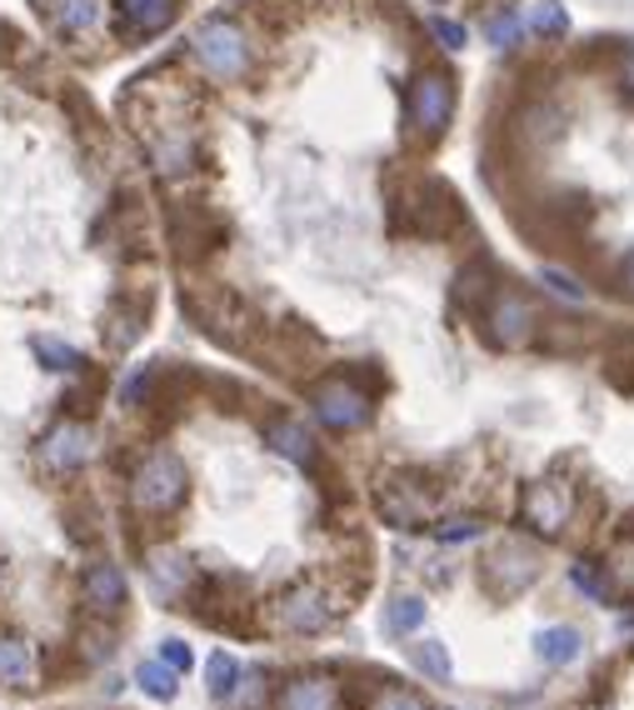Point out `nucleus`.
I'll list each match as a JSON object with an SVG mask.
<instances>
[{
	"mask_svg": "<svg viewBox=\"0 0 634 710\" xmlns=\"http://www.w3.org/2000/svg\"><path fill=\"white\" fill-rule=\"evenodd\" d=\"M185 466L181 456H171V450H155V456L140 460L135 470V481H130V501L140 505V511H151V515H165L175 511V505L185 501Z\"/></svg>",
	"mask_w": 634,
	"mask_h": 710,
	"instance_id": "obj_1",
	"label": "nucleus"
},
{
	"mask_svg": "<svg viewBox=\"0 0 634 710\" xmlns=\"http://www.w3.org/2000/svg\"><path fill=\"white\" fill-rule=\"evenodd\" d=\"M195 55H200V66L220 80H236L245 76L250 66V41L236 21H205L195 31Z\"/></svg>",
	"mask_w": 634,
	"mask_h": 710,
	"instance_id": "obj_2",
	"label": "nucleus"
},
{
	"mask_svg": "<svg viewBox=\"0 0 634 710\" xmlns=\"http://www.w3.org/2000/svg\"><path fill=\"white\" fill-rule=\"evenodd\" d=\"M455 116V80L445 70H419V80L409 86V125H415L425 141L450 131Z\"/></svg>",
	"mask_w": 634,
	"mask_h": 710,
	"instance_id": "obj_3",
	"label": "nucleus"
},
{
	"mask_svg": "<svg viewBox=\"0 0 634 710\" xmlns=\"http://www.w3.org/2000/svg\"><path fill=\"white\" fill-rule=\"evenodd\" d=\"M310 405H315V416L325 420L330 430H360L370 420V395L360 391V385L350 381H325L310 391Z\"/></svg>",
	"mask_w": 634,
	"mask_h": 710,
	"instance_id": "obj_4",
	"label": "nucleus"
},
{
	"mask_svg": "<svg viewBox=\"0 0 634 710\" xmlns=\"http://www.w3.org/2000/svg\"><path fill=\"white\" fill-rule=\"evenodd\" d=\"M484 326H490V340H495V346H525L539 320L520 291H495L484 301Z\"/></svg>",
	"mask_w": 634,
	"mask_h": 710,
	"instance_id": "obj_5",
	"label": "nucleus"
},
{
	"mask_svg": "<svg viewBox=\"0 0 634 710\" xmlns=\"http://www.w3.org/2000/svg\"><path fill=\"white\" fill-rule=\"evenodd\" d=\"M535 576H539V556L525 540H505V546H495L490 560H484V586L495 590V596H520Z\"/></svg>",
	"mask_w": 634,
	"mask_h": 710,
	"instance_id": "obj_6",
	"label": "nucleus"
},
{
	"mask_svg": "<svg viewBox=\"0 0 634 710\" xmlns=\"http://www.w3.org/2000/svg\"><path fill=\"white\" fill-rule=\"evenodd\" d=\"M330 621H335V605L310 586L291 590V596L280 601V625H285L291 635H320Z\"/></svg>",
	"mask_w": 634,
	"mask_h": 710,
	"instance_id": "obj_7",
	"label": "nucleus"
},
{
	"mask_svg": "<svg viewBox=\"0 0 634 710\" xmlns=\"http://www.w3.org/2000/svg\"><path fill=\"white\" fill-rule=\"evenodd\" d=\"M41 460L51 470H80L90 460V430L76 426V420H65V426H55L51 436L41 440Z\"/></svg>",
	"mask_w": 634,
	"mask_h": 710,
	"instance_id": "obj_8",
	"label": "nucleus"
},
{
	"mask_svg": "<svg viewBox=\"0 0 634 710\" xmlns=\"http://www.w3.org/2000/svg\"><path fill=\"white\" fill-rule=\"evenodd\" d=\"M125 35H161L175 21V0H116Z\"/></svg>",
	"mask_w": 634,
	"mask_h": 710,
	"instance_id": "obj_9",
	"label": "nucleus"
},
{
	"mask_svg": "<svg viewBox=\"0 0 634 710\" xmlns=\"http://www.w3.org/2000/svg\"><path fill=\"white\" fill-rule=\"evenodd\" d=\"M86 601L96 605L100 615H110V611H120V605H125V576H120V566L96 560V566L86 570Z\"/></svg>",
	"mask_w": 634,
	"mask_h": 710,
	"instance_id": "obj_10",
	"label": "nucleus"
},
{
	"mask_svg": "<svg viewBox=\"0 0 634 710\" xmlns=\"http://www.w3.org/2000/svg\"><path fill=\"white\" fill-rule=\"evenodd\" d=\"M535 656L545 660V666H575V660L584 656V635L575 631V625H545V631L535 635Z\"/></svg>",
	"mask_w": 634,
	"mask_h": 710,
	"instance_id": "obj_11",
	"label": "nucleus"
},
{
	"mask_svg": "<svg viewBox=\"0 0 634 710\" xmlns=\"http://www.w3.org/2000/svg\"><path fill=\"white\" fill-rule=\"evenodd\" d=\"M515 131L525 135L529 145H555L559 135H565V116H559L549 100H529V106L515 116Z\"/></svg>",
	"mask_w": 634,
	"mask_h": 710,
	"instance_id": "obj_12",
	"label": "nucleus"
},
{
	"mask_svg": "<svg viewBox=\"0 0 634 710\" xmlns=\"http://www.w3.org/2000/svg\"><path fill=\"white\" fill-rule=\"evenodd\" d=\"M265 446L275 450V456L295 460V466H310V460H315V440H310V430H305L300 420H270V426H265Z\"/></svg>",
	"mask_w": 634,
	"mask_h": 710,
	"instance_id": "obj_13",
	"label": "nucleus"
},
{
	"mask_svg": "<svg viewBox=\"0 0 634 710\" xmlns=\"http://www.w3.org/2000/svg\"><path fill=\"white\" fill-rule=\"evenodd\" d=\"M565 515H570V505H565V495H559L555 485H529L525 491V521L535 525V531L555 536L559 525H565Z\"/></svg>",
	"mask_w": 634,
	"mask_h": 710,
	"instance_id": "obj_14",
	"label": "nucleus"
},
{
	"mask_svg": "<svg viewBox=\"0 0 634 710\" xmlns=\"http://www.w3.org/2000/svg\"><path fill=\"white\" fill-rule=\"evenodd\" d=\"M35 680V651L15 635H0V686L25 690Z\"/></svg>",
	"mask_w": 634,
	"mask_h": 710,
	"instance_id": "obj_15",
	"label": "nucleus"
},
{
	"mask_svg": "<svg viewBox=\"0 0 634 710\" xmlns=\"http://www.w3.org/2000/svg\"><path fill=\"white\" fill-rule=\"evenodd\" d=\"M45 11H51L55 31H65V35H86L90 25L100 21V0H51Z\"/></svg>",
	"mask_w": 634,
	"mask_h": 710,
	"instance_id": "obj_16",
	"label": "nucleus"
},
{
	"mask_svg": "<svg viewBox=\"0 0 634 710\" xmlns=\"http://www.w3.org/2000/svg\"><path fill=\"white\" fill-rule=\"evenodd\" d=\"M495 271H490V261H474V265H464L460 271V281H455V301H460L464 310H480L490 295H495Z\"/></svg>",
	"mask_w": 634,
	"mask_h": 710,
	"instance_id": "obj_17",
	"label": "nucleus"
},
{
	"mask_svg": "<svg viewBox=\"0 0 634 710\" xmlns=\"http://www.w3.org/2000/svg\"><path fill=\"white\" fill-rule=\"evenodd\" d=\"M151 580L165 590V596H181L190 586V560L181 550H151Z\"/></svg>",
	"mask_w": 634,
	"mask_h": 710,
	"instance_id": "obj_18",
	"label": "nucleus"
},
{
	"mask_svg": "<svg viewBox=\"0 0 634 710\" xmlns=\"http://www.w3.org/2000/svg\"><path fill=\"white\" fill-rule=\"evenodd\" d=\"M205 686H210L216 700H230L240 690V660L230 651H216V656L205 660Z\"/></svg>",
	"mask_w": 634,
	"mask_h": 710,
	"instance_id": "obj_19",
	"label": "nucleus"
},
{
	"mask_svg": "<svg viewBox=\"0 0 634 710\" xmlns=\"http://www.w3.org/2000/svg\"><path fill=\"white\" fill-rule=\"evenodd\" d=\"M425 596H395V601L385 605V631L390 635H409V631H419L425 625Z\"/></svg>",
	"mask_w": 634,
	"mask_h": 710,
	"instance_id": "obj_20",
	"label": "nucleus"
},
{
	"mask_svg": "<svg viewBox=\"0 0 634 710\" xmlns=\"http://www.w3.org/2000/svg\"><path fill=\"white\" fill-rule=\"evenodd\" d=\"M285 710H335V686L330 680H295L285 690Z\"/></svg>",
	"mask_w": 634,
	"mask_h": 710,
	"instance_id": "obj_21",
	"label": "nucleus"
},
{
	"mask_svg": "<svg viewBox=\"0 0 634 710\" xmlns=\"http://www.w3.org/2000/svg\"><path fill=\"white\" fill-rule=\"evenodd\" d=\"M409 660H415V670H425L430 680H450V651H445V641H415L409 645Z\"/></svg>",
	"mask_w": 634,
	"mask_h": 710,
	"instance_id": "obj_22",
	"label": "nucleus"
},
{
	"mask_svg": "<svg viewBox=\"0 0 634 710\" xmlns=\"http://www.w3.org/2000/svg\"><path fill=\"white\" fill-rule=\"evenodd\" d=\"M31 350H35V361H41L45 371H80V350H70L65 340H55V336H35Z\"/></svg>",
	"mask_w": 634,
	"mask_h": 710,
	"instance_id": "obj_23",
	"label": "nucleus"
},
{
	"mask_svg": "<svg viewBox=\"0 0 634 710\" xmlns=\"http://www.w3.org/2000/svg\"><path fill=\"white\" fill-rule=\"evenodd\" d=\"M135 686L145 690L151 700H175V670L165 666V660H140Z\"/></svg>",
	"mask_w": 634,
	"mask_h": 710,
	"instance_id": "obj_24",
	"label": "nucleus"
},
{
	"mask_svg": "<svg viewBox=\"0 0 634 710\" xmlns=\"http://www.w3.org/2000/svg\"><path fill=\"white\" fill-rule=\"evenodd\" d=\"M195 161V145L185 141V135H171V141L155 145V165H161V175H185Z\"/></svg>",
	"mask_w": 634,
	"mask_h": 710,
	"instance_id": "obj_25",
	"label": "nucleus"
},
{
	"mask_svg": "<svg viewBox=\"0 0 634 710\" xmlns=\"http://www.w3.org/2000/svg\"><path fill=\"white\" fill-rule=\"evenodd\" d=\"M520 35H525V25H520L515 11H495L490 21H484V41L495 45V51H515Z\"/></svg>",
	"mask_w": 634,
	"mask_h": 710,
	"instance_id": "obj_26",
	"label": "nucleus"
},
{
	"mask_svg": "<svg viewBox=\"0 0 634 710\" xmlns=\"http://www.w3.org/2000/svg\"><path fill=\"white\" fill-rule=\"evenodd\" d=\"M529 31L545 35V41H559V35H570V15H565L559 0H545V6H535V15H529Z\"/></svg>",
	"mask_w": 634,
	"mask_h": 710,
	"instance_id": "obj_27",
	"label": "nucleus"
},
{
	"mask_svg": "<svg viewBox=\"0 0 634 710\" xmlns=\"http://www.w3.org/2000/svg\"><path fill=\"white\" fill-rule=\"evenodd\" d=\"M539 285L549 295H559V301H570V306H584V285L570 271H559V265H539Z\"/></svg>",
	"mask_w": 634,
	"mask_h": 710,
	"instance_id": "obj_28",
	"label": "nucleus"
},
{
	"mask_svg": "<svg viewBox=\"0 0 634 710\" xmlns=\"http://www.w3.org/2000/svg\"><path fill=\"white\" fill-rule=\"evenodd\" d=\"M570 586L580 590V596H590L594 605H604V601H610V586H604L600 566H590V560H575V566H570Z\"/></svg>",
	"mask_w": 634,
	"mask_h": 710,
	"instance_id": "obj_29",
	"label": "nucleus"
},
{
	"mask_svg": "<svg viewBox=\"0 0 634 710\" xmlns=\"http://www.w3.org/2000/svg\"><path fill=\"white\" fill-rule=\"evenodd\" d=\"M474 536H480V521H470V515H455V521H445L440 531H435L440 546H460V540H474Z\"/></svg>",
	"mask_w": 634,
	"mask_h": 710,
	"instance_id": "obj_30",
	"label": "nucleus"
},
{
	"mask_svg": "<svg viewBox=\"0 0 634 710\" xmlns=\"http://www.w3.org/2000/svg\"><path fill=\"white\" fill-rule=\"evenodd\" d=\"M430 35L445 51H464V41H470V31H464L460 21H445V15H430Z\"/></svg>",
	"mask_w": 634,
	"mask_h": 710,
	"instance_id": "obj_31",
	"label": "nucleus"
},
{
	"mask_svg": "<svg viewBox=\"0 0 634 710\" xmlns=\"http://www.w3.org/2000/svg\"><path fill=\"white\" fill-rule=\"evenodd\" d=\"M161 660L181 676V670H190V645L185 641H161Z\"/></svg>",
	"mask_w": 634,
	"mask_h": 710,
	"instance_id": "obj_32",
	"label": "nucleus"
},
{
	"mask_svg": "<svg viewBox=\"0 0 634 710\" xmlns=\"http://www.w3.org/2000/svg\"><path fill=\"white\" fill-rule=\"evenodd\" d=\"M614 80H620V96L634 100V45L630 51H620V61H614Z\"/></svg>",
	"mask_w": 634,
	"mask_h": 710,
	"instance_id": "obj_33",
	"label": "nucleus"
},
{
	"mask_svg": "<svg viewBox=\"0 0 634 710\" xmlns=\"http://www.w3.org/2000/svg\"><path fill=\"white\" fill-rule=\"evenodd\" d=\"M375 710H430V706H425V700H419V696H405V690H390V696L380 700Z\"/></svg>",
	"mask_w": 634,
	"mask_h": 710,
	"instance_id": "obj_34",
	"label": "nucleus"
},
{
	"mask_svg": "<svg viewBox=\"0 0 634 710\" xmlns=\"http://www.w3.org/2000/svg\"><path fill=\"white\" fill-rule=\"evenodd\" d=\"M620 285H624V291L634 295V251H630V255H624V261H620Z\"/></svg>",
	"mask_w": 634,
	"mask_h": 710,
	"instance_id": "obj_35",
	"label": "nucleus"
},
{
	"mask_svg": "<svg viewBox=\"0 0 634 710\" xmlns=\"http://www.w3.org/2000/svg\"><path fill=\"white\" fill-rule=\"evenodd\" d=\"M620 635H634V611H630V615H620Z\"/></svg>",
	"mask_w": 634,
	"mask_h": 710,
	"instance_id": "obj_36",
	"label": "nucleus"
}]
</instances>
